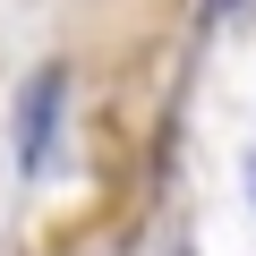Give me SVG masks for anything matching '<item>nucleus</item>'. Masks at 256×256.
I'll return each mask as SVG.
<instances>
[{
  "mask_svg": "<svg viewBox=\"0 0 256 256\" xmlns=\"http://www.w3.org/2000/svg\"><path fill=\"white\" fill-rule=\"evenodd\" d=\"M248 196H256V162H248Z\"/></svg>",
  "mask_w": 256,
  "mask_h": 256,
  "instance_id": "obj_2",
  "label": "nucleus"
},
{
  "mask_svg": "<svg viewBox=\"0 0 256 256\" xmlns=\"http://www.w3.org/2000/svg\"><path fill=\"white\" fill-rule=\"evenodd\" d=\"M52 111H60V68H43V77L26 86V111H18V162H26V171L52 162Z\"/></svg>",
  "mask_w": 256,
  "mask_h": 256,
  "instance_id": "obj_1",
  "label": "nucleus"
}]
</instances>
